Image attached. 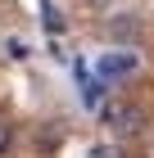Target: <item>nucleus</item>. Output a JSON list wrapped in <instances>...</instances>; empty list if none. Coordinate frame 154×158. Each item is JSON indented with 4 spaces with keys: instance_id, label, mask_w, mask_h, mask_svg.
<instances>
[{
    "instance_id": "obj_1",
    "label": "nucleus",
    "mask_w": 154,
    "mask_h": 158,
    "mask_svg": "<svg viewBox=\"0 0 154 158\" xmlns=\"http://www.w3.org/2000/svg\"><path fill=\"white\" fill-rule=\"evenodd\" d=\"M100 118H104V127H113V131L131 135V131H141L145 127V113L131 104V99H109L104 109H100Z\"/></svg>"
},
{
    "instance_id": "obj_2",
    "label": "nucleus",
    "mask_w": 154,
    "mask_h": 158,
    "mask_svg": "<svg viewBox=\"0 0 154 158\" xmlns=\"http://www.w3.org/2000/svg\"><path fill=\"white\" fill-rule=\"evenodd\" d=\"M136 63H141V54H131V50H113V54H100L95 77H100V81H122V77L136 73Z\"/></svg>"
},
{
    "instance_id": "obj_3",
    "label": "nucleus",
    "mask_w": 154,
    "mask_h": 158,
    "mask_svg": "<svg viewBox=\"0 0 154 158\" xmlns=\"http://www.w3.org/2000/svg\"><path fill=\"white\" fill-rule=\"evenodd\" d=\"M136 32H141V27H136V23H131V14H118V18H113V23H109V36H136Z\"/></svg>"
},
{
    "instance_id": "obj_5",
    "label": "nucleus",
    "mask_w": 154,
    "mask_h": 158,
    "mask_svg": "<svg viewBox=\"0 0 154 158\" xmlns=\"http://www.w3.org/2000/svg\"><path fill=\"white\" fill-rule=\"evenodd\" d=\"M91 158H109V149H91Z\"/></svg>"
},
{
    "instance_id": "obj_4",
    "label": "nucleus",
    "mask_w": 154,
    "mask_h": 158,
    "mask_svg": "<svg viewBox=\"0 0 154 158\" xmlns=\"http://www.w3.org/2000/svg\"><path fill=\"white\" fill-rule=\"evenodd\" d=\"M14 145V131H9V127H5V122H0V154H5V149H9Z\"/></svg>"
}]
</instances>
